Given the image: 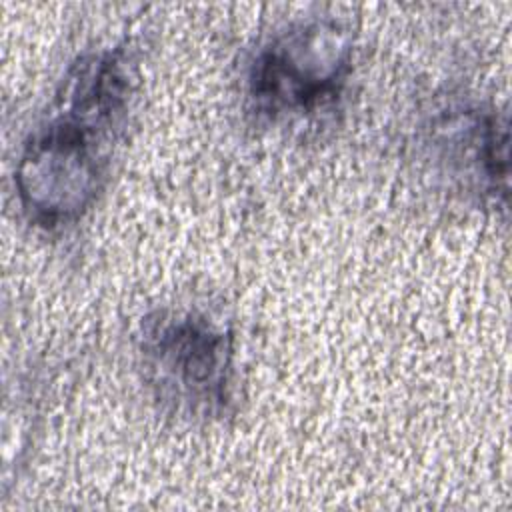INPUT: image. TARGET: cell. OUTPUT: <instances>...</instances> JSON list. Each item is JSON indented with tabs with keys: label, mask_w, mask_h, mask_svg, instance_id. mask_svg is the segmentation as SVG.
Segmentation results:
<instances>
[{
	"label": "cell",
	"mask_w": 512,
	"mask_h": 512,
	"mask_svg": "<svg viewBox=\"0 0 512 512\" xmlns=\"http://www.w3.org/2000/svg\"><path fill=\"white\" fill-rule=\"evenodd\" d=\"M138 80L130 40L86 50L66 66L16 156L14 192L28 224L56 234L94 210L124 146Z\"/></svg>",
	"instance_id": "obj_1"
},
{
	"label": "cell",
	"mask_w": 512,
	"mask_h": 512,
	"mask_svg": "<svg viewBox=\"0 0 512 512\" xmlns=\"http://www.w3.org/2000/svg\"><path fill=\"white\" fill-rule=\"evenodd\" d=\"M140 382L160 414L210 426L238 408V340L228 318L198 304L160 306L136 330Z\"/></svg>",
	"instance_id": "obj_2"
},
{
	"label": "cell",
	"mask_w": 512,
	"mask_h": 512,
	"mask_svg": "<svg viewBox=\"0 0 512 512\" xmlns=\"http://www.w3.org/2000/svg\"><path fill=\"white\" fill-rule=\"evenodd\" d=\"M356 50V34L342 18L284 22L246 58L242 110L260 128H288L334 112L350 88Z\"/></svg>",
	"instance_id": "obj_3"
},
{
	"label": "cell",
	"mask_w": 512,
	"mask_h": 512,
	"mask_svg": "<svg viewBox=\"0 0 512 512\" xmlns=\"http://www.w3.org/2000/svg\"><path fill=\"white\" fill-rule=\"evenodd\" d=\"M508 116L486 104H452L430 120L432 160L484 208L508 206Z\"/></svg>",
	"instance_id": "obj_4"
}]
</instances>
